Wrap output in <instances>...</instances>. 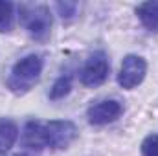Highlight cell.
I'll list each match as a JSON object with an SVG mask.
<instances>
[{"label":"cell","mask_w":158,"mask_h":156,"mask_svg":"<svg viewBox=\"0 0 158 156\" xmlns=\"http://www.w3.org/2000/svg\"><path fill=\"white\" fill-rule=\"evenodd\" d=\"M147 74V63L143 57L140 55H127L121 63V68H119L118 74V83L121 88L125 90H132L136 88L143 77Z\"/></svg>","instance_id":"277c9868"},{"label":"cell","mask_w":158,"mask_h":156,"mask_svg":"<svg viewBox=\"0 0 158 156\" xmlns=\"http://www.w3.org/2000/svg\"><path fill=\"white\" fill-rule=\"evenodd\" d=\"M22 143L24 147L31 149V151H40L42 147H46V140H44V123L31 119L24 125L22 130Z\"/></svg>","instance_id":"52a82bcc"},{"label":"cell","mask_w":158,"mask_h":156,"mask_svg":"<svg viewBox=\"0 0 158 156\" xmlns=\"http://www.w3.org/2000/svg\"><path fill=\"white\" fill-rule=\"evenodd\" d=\"M17 156H35V154H31V153H22V154H17Z\"/></svg>","instance_id":"5bb4252c"},{"label":"cell","mask_w":158,"mask_h":156,"mask_svg":"<svg viewBox=\"0 0 158 156\" xmlns=\"http://www.w3.org/2000/svg\"><path fill=\"white\" fill-rule=\"evenodd\" d=\"M13 22H15L13 4H11V2H4V0H0V33L11 31Z\"/></svg>","instance_id":"30bf717a"},{"label":"cell","mask_w":158,"mask_h":156,"mask_svg":"<svg viewBox=\"0 0 158 156\" xmlns=\"http://www.w3.org/2000/svg\"><path fill=\"white\" fill-rule=\"evenodd\" d=\"M77 127L68 119H53L44 123V140L46 147L52 149H66L77 138Z\"/></svg>","instance_id":"3957f363"},{"label":"cell","mask_w":158,"mask_h":156,"mask_svg":"<svg viewBox=\"0 0 158 156\" xmlns=\"http://www.w3.org/2000/svg\"><path fill=\"white\" fill-rule=\"evenodd\" d=\"M70 90H72V77L70 76H61L50 88V99H53V101L63 99L64 96L70 94Z\"/></svg>","instance_id":"8fae6325"},{"label":"cell","mask_w":158,"mask_h":156,"mask_svg":"<svg viewBox=\"0 0 158 156\" xmlns=\"http://www.w3.org/2000/svg\"><path fill=\"white\" fill-rule=\"evenodd\" d=\"M136 15L149 31H158V2H143L136 7Z\"/></svg>","instance_id":"9c48e42d"},{"label":"cell","mask_w":158,"mask_h":156,"mask_svg":"<svg viewBox=\"0 0 158 156\" xmlns=\"http://www.w3.org/2000/svg\"><path fill=\"white\" fill-rule=\"evenodd\" d=\"M55 7H57V11L61 13L63 18H72L76 15V11H77V4L76 2H57Z\"/></svg>","instance_id":"4fadbf2b"},{"label":"cell","mask_w":158,"mask_h":156,"mask_svg":"<svg viewBox=\"0 0 158 156\" xmlns=\"http://www.w3.org/2000/svg\"><path fill=\"white\" fill-rule=\"evenodd\" d=\"M19 127L7 117H0V154H6L17 142Z\"/></svg>","instance_id":"ba28073f"},{"label":"cell","mask_w":158,"mask_h":156,"mask_svg":"<svg viewBox=\"0 0 158 156\" xmlns=\"http://www.w3.org/2000/svg\"><path fill=\"white\" fill-rule=\"evenodd\" d=\"M0 156H4V154H0Z\"/></svg>","instance_id":"9a60e30c"},{"label":"cell","mask_w":158,"mask_h":156,"mask_svg":"<svg viewBox=\"0 0 158 156\" xmlns=\"http://www.w3.org/2000/svg\"><path fill=\"white\" fill-rule=\"evenodd\" d=\"M20 20L33 39L42 40L50 35L52 15L46 6H20Z\"/></svg>","instance_id":"7a4b0ae2"},{"label":"cell","mask_w":158,"mask_h":156,"mask_svg":"<svg viewBox=\"0 0 158 156\" xmlns=\"http://www.w3.org/2000/svg\"><path fill=\"white\" fill-rule=\"evenodd\" d=\"M142 154L143 156H158V134H149L142 142Z\"/></svg>","instance_id":"7c38bea8"},{"label":"cell","mask_w":158,"mask_h":156,"mask_svg":"<svg viewBox=\"0 0 158 156\" xmlns=\"http://www.w3.org/2000/svg\"><path fill=\"white\" fill-rule=\"evenodd\" d=\"M42 72V57L37 53H30L22 57L20 61L15 63L11 76L7 79V86L15 94H24L28 92L33 83H37Z\"/></svg>","instance_id":"6da1fadb"},{"label":"cell","mask_w":158,"mask_h":156,"mask_svg":"<svg viewBox=\"0 0 158 156\" xmlns=\"http://www.w3.org/2000/svg\"><path fill=\"white\" fill-rule=\"evenodd\" d=\"M109 70H110V64H109L107 55L103 51H98L85 63L79 77H81V83L85 86H99L107 81Z\"/></svg>","instance_id":"5b68a950"},{"label":"cell","mask_w":158,"mask_h":156,"mask_svg":"<svg viewBox=\"0 0 158 156\" xmlns=\"http://www.w3.org/2000/svg\"><path fill=\"white\" fill-rule=\"evenodd\" d=\"M123 114V105L116 99H103L88 107L86 117L92 125H107Z\"/></svg>","instance_id":"8992f818"}]
</instances>
